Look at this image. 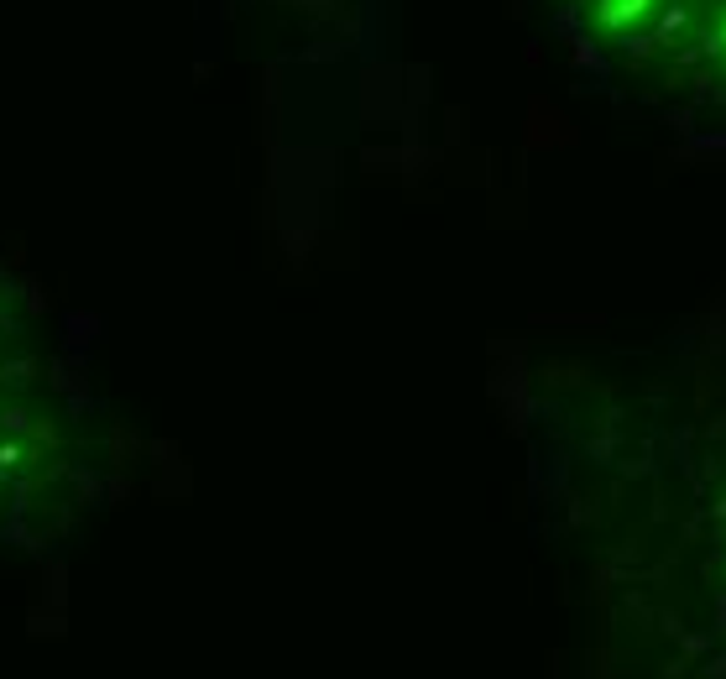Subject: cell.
Segmentation results:
<instances>
[{
  "label": "cell",
  "instance_id": "obj_1",
  "mask_svg": "<svg viewBox=\"0 0 726 679\" xmlns=\"http://www.w3.org/2000/svg\"><path fill=\"white\" fill-rule=\"evenodd\" d=\"M569 84L695 147H726V0H518Z\"/></svg>",
  "mask_w": 726,
  "mask_h": 679
}]
</instances>
